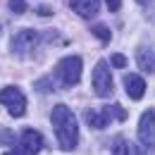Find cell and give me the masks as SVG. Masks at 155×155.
<instances>
[{"mask_svg": "<svg viewBox=\"0 0 155 155\" xmlns=\"http://www.w3.org/2000/svg\"><path fill=\"white\" fill-rule=\"evenodd\" d=\"M50 122H53V131L58 136L60 148L62 150H74L79 143V124H77L74 112L67 105H55L53 115H50Z\"/></svg>", "mask_w": 155, "mask_h": 155, "instance_id": "6da1fadb", "label": "cell"}, {"mask_svg": "<svg viewBox=\"0 0 155 155\" xmlns=\"http://www.w3.org/2000/svg\"><path fill=\"white\" fill-rule=\"evenodd\" d=\"M81 69H84V60L79 55H67L55 64L53 77L60 86H77L81 79Z\"/></svg>", "mask_w": 155, "mask_h": 155, "instance_id": "7a4b0ae2", "label": "cell"}, {"mask_svg": "<svg viewBox=\"0 0 155 155\" xmlns=\"http://www.w3.org/2000/svg\"><path fill=\"white\" fill-rule=\"evenodd\" d=\"M84 119H86V124H88L91 129H105L112 119L124 122V119H127V110L119 107V105H105V107H100V110L91 107V110H86Z\"/></svg>", "mask_w": 155, "mask_h": 155, "instance_id": "3957f363", "label": "cell"}, {"mask_svg": "<svg viewBox=\"0 0 155 155\" xmlns=\"http://www.w3.org/2000/svg\"><path fill=\"white\" fill-rule=\"evenodd\" d=\"M38 45H41V34L31 31V29L17 31V34L12 36V53L19 55V58H29V55H34Z\"/></svg>", "mask_w": 155, "mask_h": 155, "instance_id": "277c9868", "label": "cell"}, {"mask_svg": "<svg viewBox=\"0 0 155 155\" xmlns=\"http://www.w3.org/2000/svg\"><path fill=\"white\" fill-rule=\"evenodd\" d=\"M0 105H5L12 117H21L26 112V98L17 86H7L0 91Z\"/></svg>", "mask_w": 155, "mask_h": 155, "instance_id": "5b68a950", "label": "cell"}, {"mask_svg": "<svg viewBox=\"0 0 155 155\" xmlns=\"http://www.w3.org/2000/svg\"><path fill=\"white\" fill-rule=\"evenodd\" d=\"M136 134H138V143L146 150H155V112L153 110H146L141 115L138 127H136Z\"/></svg>", "mask_w": 155, "mask_h": 155, "instance_id": "8992f818", "label": "cell"}, {"mask_svg": "<svg viewBox=\"0 0 155 155\" xmlns=\"http://www.w3.org/2000/svg\"><path fill=\"white\" fill-rule=\"evenodd\" d=\"M93 91L100 98L112 96V74H110V64L105 60H100L93 67Z\"/></svg>", "mask_w": 155, "mask_h": 155, "instance_id": "52a82bcc", "label": "cell"}, {"mask_svg": "<svg viewBox=\"0 0 155 155\" xmlns=\"http://www.w3.org/2000/svg\"><path fill=\"white\" fill-rule=\"evenodd\" d=\"M19 146L26 155H38L41 148H43V136L36 131V129H24L19 134Z\"/></svg>", "mask_w": 155, "mask_h": 155, "instance_id": "ba28073f", "label": "cell"}, {"mask_svg": "<svg viewBox=\"0 0 155 155\" xmlns=\"http://www.w3.org/2000/svg\"><path fill=\"white\" fill-rule=\"evenodd\" d=\"M69 7L81 19H93L100 10V0H69Z\"/></svg>", "mask_w": 155, "mask_h": 155, "instance_id": "9c48e42d", "label": "cell"}, {"mask_svg": "<svg viewBox=\"0 0 155 155\" xmlns=\"http://www.w3.org/2000/svg\"><path fill=\"white\" fill-rule=\"evenodd\" d=\"M124 88H127L129 98L138 100V98H143V93H146V81L138 77V74H127L124 77Z\"/></svg>", "mask_w": 155, "mask_h": 155, "instance_id": "30bf717a", "label": "cell"}, {"mask_svg": "<svg viewBox=\"0 0 155 155\" xmlns=\"http://www.w3.org/2000/svg\"><path fill=\"white\" fill-rule=\"evenodd\" d=\"M136 62L143 72L155 74V50L150 48H136Z\"/></svg>", "mask_w": 155, "mask_h": 155, "instance_id": "8fae6325", "label": "cell"}, {"mask_svg": "<svg viewBox=\"0 0 155 155\" xmlns=\"http://www.w3.org/2000/svg\"><path fill=\"white\" fill-rule=\"evenodd\" d=\"M112 155H141L134 143H129L127 138H117L112 146Z\"/></svg>", "mask_w": 155, "mask_h": 155, "instance_id": "7c38bea8", "label": "cell"}, {"mask_svg": "<svg viewBox=\"0 0 155 155\" xmlns=\"http://www.w3.org/2000/svg\"><path fill=\"white\" fill-rule=\"evenodd\" d=\"M91 31H93V36H96V38H100L103 45H107V43H110V31H107V26L96 24V26H91Z\"/></svg>", "mask_w": 155, "mask_h": 155, "instance_id": "4fadbf2b", "label": "cell"}, {"mask_svg": "<svg viewBox=\"0 0 155 155\" xmlns=\"http://www.w3.org/2000/svg\"><path fill=\"white\" fill-rule=\"evenodd\" d=\"M17 143H19V136H15V131L10 129L0 131V146H17Z\"/></svg>", "mask_w": 155, "mask_h": 155, "instance_id": "5bb4252c", "label": "cell"}, {"mask_svg": "<svg viewBox=\"0 0 155 155\" xmlns=\"http://www.w3.org/2000/svg\"><path fill=\"white\" fill-rule=\"evenodd\" d=\"M110 62H112V67H117V69H124V67H127V58H124L122 53H115V55L110 58Z\"/></svg>", "mask_w": 155, "mask_h": 155, "instance_id": "9a60e30c", "label": "cell"}, {"mask_svg": "<svg viewBox=\"0 0 155 155\" xmlns=\"http://www.w3.org/2000/svg\"><path fill=\"white\" fill-rule=\"evenodd\" d=\"M10 10L17 12V15H21V12L26 10V2H24V0H10Z\"/></svg>", "mask_w": 155, "mask_h": 155, "instance_id": "2e32d148", "label": "cell"}, {"mask_svg": "<svg viewBox=\"0 0 155 155\" xmlns=\"http://www.w3.org/2000/svg\"><path fill=\"white\" fill-rule=\"evenodd\" d=\"M105 2H107V10H112V12H117L122 5V0H105Z\"/></svg>", "mask_w": 155, "mask_h": 155, "instance_id": "e0dca14e", "label": "cell"}, {"mask_svg": "<svg viewBox=\"0 0 155 155\" xmlns=\"http://www.w3.org/2000/svg\"><path fill=\"white\" fill-rule=\"evenodd\" d=\"M53 86L48 84V81H36V91H50Z\"/></svg>", "mask_w": 155, "mask_h": 155, "instance_id": "ac0fdd59", "label": "cell"}, {"mask_svg": "<svg viewBox=\"0 0 155 155\" xmlns=\"http://www.w3.org/2000/svg\"><path fill=\"white\" fill-rule=\"evenodd\" d=\"M2 155H24V150H17V148H15V150H7V153H2Z\"/></svg>", "mask_w": 155, "mask_h": 155, "instance_id": "d6986e66", "label": "cell"}, {"mask_svg": "<svg viewBox=\"0 0 155 155\" xmlns=\"http://www.w3.org/2000/svg\"><path fill=\"white\" fill-rule=\"evenodd\" d=\"M136 2H141V5H148V2H150V0H136Z\"/></svg>", "mask_w": 155, "mask_h": 155, "instance_id": "ffe728a7", "label": "cell"}]
</instances>
